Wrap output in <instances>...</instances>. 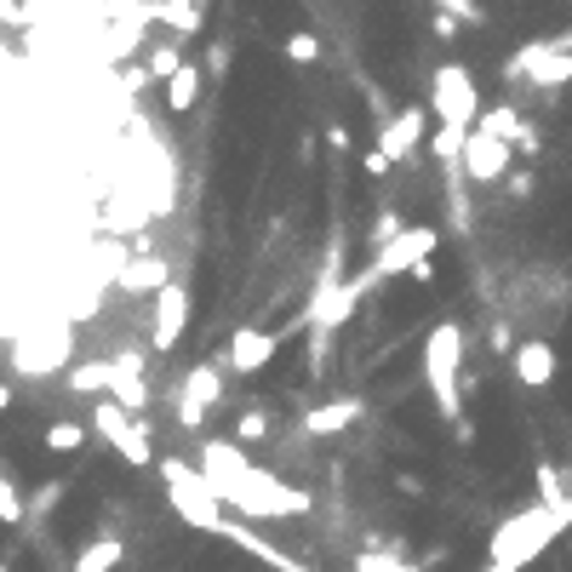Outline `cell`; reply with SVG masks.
<instances>
[{
	"label": "cell",
	"mask_w": 572,
	"mask_h": 572,
	"mask_svg": "<svg viewBox=\"0 0 572 572\" xmlns=\"http://www.w3.org/2000/svg\"><path fill=\"white\" fill-rule=\"evenodd\" d=\"M195 469H200V481L223 498V510L247 516V521H298V516L315 510V498L304 487L269 476L263 464H252L235 441H223V435H207V441H200Z\"/></svg>",
	"instance_id": "cell-1"
},
{
	"label": "cell",
	"mask_w": 572,
	"mask_h": 572,
	"mask_svg": "<svg viewBox=\"0 0 572 572\" xmlns=\"http://www.w3.org/2000/svg\"><path fill=\"white\" fill-rule=\"evenodd\" d=\"M424 384L435 395V413L458 418L464 413V326L458 321H435L424 339Z\"/></svg>",
	"instance_id": "cell-2"
},
{
	"label": "cell",
	"mask_w": 572,
	"mask_h": 572,
	"mask_svg": "<svg viewBox=\"0 0 572 572\" xmlns=\"http://www.w3.org/2000/svg\"><path fill=\"white\" fill-rule=\"evenodd\" d=\"M160 481H166V492H173V510H178L184 527H195V532H223V498L200 481L195 464L160 458Z\"/></svg>",
	"instance_id": "cell-3"
},
{
	"label": "cell",
	"mask_w": 572,
	"mask_h": 572,
	"mask_svg": "<svg viewBox=\"0 0 572 572\" xmlns=\"http://www.w3.org/2000/svg\"><path fill=\"white\" fill-rule=\"evenodd\" d=\"M75 326L70 321H23V339L12 344V366L23 378H46L58 366H70Z\"/></svg>",
	"instance_id": "cell-4"
},
{
	"label": "cell",
	"mask_w": 572,
	"mask_h": 572,
	"mask_svg": "<svg viewBox=\"0 0 572 572\" xmlns=\"http://www.w3.org/2000/svg\"><path fill=\"white\" fill-rule=\"evenodd\" d=\"M435 247H441V223H407V229L395 235V241H384V247H378V258H373V263H366L361 275H355V287L366 292L373 281L413 275L418 263H429V252H435Z\"/></svg>",
	"instance_id": "cell-5"
},
{
	"label": "cell",
	"mask_w": 572,
	"mask_h": 572,
	"mask_svg": "<svg viewBox=\"0 0 572 572\" xmlns=\"http://www.w3.org/2000/svg\"><path fill=\"white\" fill-rule=\"evenodd\" d=\"M429 110H435V126H476L481 121V92H476V75L464 63H441L429 81Z\"/></svg>",
	"instance_id": "cell-6"
},
{
	"label": "cell",
	"mask_w": 572,
	"mask_h": 572,
	"mask_svg": "<svg viewBox=\"0 0 572 572\" xmlns=\"http://www.w3.org/2000/svg\"><path fill=\"white\" fill-rule=\"evenodd\" d=\"M310 321H292L287 332H269V326H235L229 332V350H223V366L229 373H241V378H258V373H269L275 366V355H281V344L292 339V332H304Z\"/></svg>",
	"instance_id": "cell-7"
},
{
	"label": "cell",
	"mask_w": 572,
	"mask_h": 572,
	"mask_svg": "<svg viewBox=\"0 0 572 572\" xmlns=\"http://www.w3.org/2000/svg\"><path fill=\"white\" fill-rule=\"evenodd\" d=\"M92 429L104 435V441L115 447V458L121 464H132V469H144V464H155V447H149V424L144 418H132L126 407H115V401L104 395L92 407Z\"/></svg>",
	"instance_id": "cell-8"
},
{
	"label": "cell",
	"mask_w": 572,
	"mask_h": 572,
	"mask_svg": "<svg viewBox=\"0 0 572 572\" xmlns=\"http://www.w3.org/2000/svg\"><path fill=\"white\" fill-rule=\"evenodd\" d=\"M223 401V366L218 361H195L184 366V378H178V395H173V413L184 429H200L212 418V407Z\"/></svg>",
	"instance_id": "cell-9"
},
{
	"label": "cell",
	"mask_w": 572,
	"mask_h": 572,
	"mask_svg": "<svg viewBox=\"0 0 572 572\" xmlns=\"http://www.w3.org/2000/svg\"><path fill=\"white\" fill-rule=\"evenodd\" d=\"M503 75L510 81L527 75V86H538V92H561V86H572V52H561L555 41H527L503 63Z\"/></svg>",
	"instance_id": "cell-10"
},
{
	"label": "cell",
	"mask_w": 572,
	"mask_h": 572,
	"mask_svg": "<svg viewBox=\"0 0 572 572\" xmlns=\"http://www.w3.org/2000/svg\"><path fill=\"white\" fill-rule=\"evenodd\" d=\"M184 332H189V287L173 275V281L155 292V310H149V350L173 355V350L184 344Z\"/></svg>",
	"instance_id": "cell-11"
},
{
	"label": "cell",
	"mask_w": 572,
	"mask_h": 572,
	"mask_svg": "<svg viewBox=\"0 0 572 572\" xmlns=\"http://www.w3.org/2000/svg\"><path fill=\"white\" fill-rule=\"evenodd\" d=\"M510 155H516V149L503 144V138H492V132H481V126H469L458 173H464L469 184H503V178H510Z\"/></svg>",
	"instance_id": "cell-12"
},
{
	"label": "cell",
	"mask_w": 572,
	"mask_h": 572,
	"mask_svg": "<svg viewBox=\"0 0 572 572\" xmlns=\"http://www.w3.org/2000/svg\"><path fill=\"white\" fill-rule=\"evenodd\" d=\"M424 138H429V110H424V104H407L395 121L378 126V155H384L389 166H401L407 155L424 149Z\"/></svg>",
	"instance_id": "cell-13"
},
{
	"label": "cell",
	"mask_w": 572,
	"mask_h": 572,
	"mask_svg": "<svg viewBox=\"0 0 572 572\" xmlns=\"http://www.w3.org/2000/svg\"><path fill=\"white\" fill-rule=\"evenodd\" d=\"M510 366H516V384L521 389H550L555 384V350H550V339H521L516 355H510Z\"/></svg>",
	"instance_id": "cell-14"
},
{
	"label": "cell",
	"mask_w": 572,
	"mask_h": 572,
	"mask_svg": "<svg viewBox=\"0 0 572 572\" xmlns=\"http://www.w3.org/2000/svg\"><path fill=\"white\" fill-rule=\"evenodd\" d=\"M361 413H366V407H361L355 395H339V401H321V407H310L304 418H298V429L321 441V435H344V429H355Z\"/></svg>",
	"instance_id": "cell-15"
},
{
	"label": "cell",
	"mask_w": 572,
	"mask_h": 572,
	"mask_svg": "<svg viewBox=\"0 0 572 572\" xmlns=\"http://www.w3.org/2000/svg\"><path fill=\"white\" fill-rule=\"evenodd\" d=\"M166 281H173V269H166V258H126V269L115 275V287L121 292H160Z\"/></svg>",
	"instance_id": "cell-16"
},
{
	"label": "cell",
	"mask_w": 572,
	"mask_h": 572,
	"mask_svg": "<svg viewBox=\"0 0 572 572\" xmlns=\"http://www.w3.org/2000/svg\"><path fill=\"white\" fill-rule=\"evenodd\" d=\"M355 298H361V287H355V281H350V287H326V292H321V304L310 310V321H315V326H344V321L355 315Z\"/></svg>",
	"instance_id": "cell-17"
},
{
	"label": "cell",
	"mask_w": 572,
	"mask_h": 572,
	"mask_svg": "<svg viewBox=\"0 0 572 572\" xmlns=\"http://www.w3.org/2000/svg\"><path fill=\"white\" fill-rule=\"evenodd\" d=\"M126 561V544L121 538H92V544L75 550V572H115Z\"/></svg>",
	"instance_id": "cell-18"
},
{
	"label": "cell",
	"mask_w": 572,
	"mask_h": 572,
	"mask_svg": "<svg viewBox=\"0 0 572 572\" xmlns=\"http://www.w3.org/2000/svg\"><path fill=\"white\" fill-rule=\"evenodd\" d=\"M160 97H166V110H173V115H189L195 97H200V70H195V63H184V70L160 86Z\"/></svg>",
	"instance_id": "cell-19"
},
{
	"label": "cell",
	"mask_w": 572,
	"mask_h": 572,
	"mask_svg": "<svg viewBox=\"0 0 572 572\" xmlns=\"http://www.w3.org/2000/svg\"><path fill=\"white\" fill-rule=\"evenodd\" d=\"M155 23H166L173 35H195V29H200V7H195V0H155Z\"/></svg>",
	"instance_id": "cell-20"
},
{
	"label": "cell",
	"mask_w": 572,
	"mask_h": 572,
	"mask_svg": "<svg viewBox=\"0 0 572 572\" xmlns=\"http://www.w3.org/2000/svg\"><path fill=\"white\" fill-rule=\"evenodd\" d=\"M41 441H46V453H58V458H63V453H81V447H86V424H81V418H52Z\"/></svg>",
	"instance_id": "cell-21"
},
{
	"label": "cell",
	"mask_w": 572,
	"mask_h": 572,
	"mask_svg": "<svg viewBox=\"0 0 572 572\" xmlns=\"http://www.w3.org/2000/svg\"><path fill=\"white\" fill-rule=\"evenodd\" d=\"M464 138H469L464 126H435L424 144H429V155L441 160V166H458V160H464Z\"/></svg>",
	"instance_id": "cell-22"
},
{
	"label": "cell",
	"mask_w": 572,
	"mask_h": 572,
	"mask_svg": "<svg viewBox=\"0 0 572 572\" xmlns=\"http://www.w3.org/2000/svg\"><path fill=\"white\" fill-rule=\"evenodd\" d=\"M269 429H275V424H269V413H263V407H247L241 418H235V435H229V441L247 453L252 441H269Z\"/></svg>",
	"instance_id": "cell-23"
},
{
	"label": "cell",
	"mask_w": 572,
	"mask_h": 572,
	"mask_svg": "<svg viewBox=\"0 0 572 572\" xmlns=\"http://www.w3.org/2000/svg\"><path fill=\"white\" fill-rule=\"evenodd\" d=\"M178 70H184V52H178V41H155V46H149V81H160V86H166V81H173Z\"/></svg>",
	"instance_id": "cell-24"
},
{
	"label": "cell",
	"mask_w": 572,
	"mask_h": 572,
	"mask_svg": "<svg viewBox=\"0 0 572 572\" xmlns=\"http://www.w3.org/2000/svg\"><path fill=\"white\" fill-rule=\"evenodd\" d=\"M281 52H287L292 63H315V58H321V41L310 35V29H292V35L281 41Z\"/></svg>",
	"instance_id": "cell-25"
},
{
	"label": "cell",
	"mask_w": 572,
	"mask_h": 572,
	"mask_svg": "<svg viewBox=\"0 0 572 572\" xmlns=\"http://www.w3.org/2000/svg\"><path fill=\"white\" fill-rule=\"evenodd\" d=\"M435 12H447V18H464V23H481V0H435Z\"/></svg>",
	"instance_id": "cell-26"
},
{
	"label": "cell",
	"mask_w": 572,
	"mask_h": 572,
	"mask_svg": "<svg viewBox=\"0 0 572 572\" xmlns=\"http://www.w3.org/2000/svg\"><path fill=\"white\" fill-rule=\"evenodd\" d=\"M401 229H407V223H401V212H378V229H373V241L384 247V241H395Z\"/></svg>",
	"instance_id": "cell-27"
},
{
	"label": "cell",
	"mask_w": 572,
	"mask_h": 572,
	"mask_svg": "<svg viewBox=\"0 0 572 572\" xmlns=\"http://www.w3.org/2000/svg\"><path fill=\"white\" fill-rule=\"evenodd\" d=\"M532 184H538V178H532V173H516V166H510V178H503V189H510L516 200H527V195H532Z\"/></svg>",
	"instance_id": "cell-28"
},
{
	"label": "cell",
	"mask_w": 572,
	"mask_h": 572,
	"mask_svg": "<svg viewBox=\"0 0 572 572\" xmlns=\"http://www.w3.org/2000/svg\"><path fill=\"white\" fill-rule=\"evenodd\" d=\"M326 144H332V149H350L355 138H350V126H344V121H332V126H326Z\"/></svg>",
	"instance_id": "cell-29"
},
{
	"label": "cell",
	"mask_w": 572,
	"mask_h": 572,
	"mask_svg": "<svg viewBox=\"0 0 572 572\" xmlns=\"http://www.w3.org/2000/svg\"><path fill=\"white\" fill-rule=\"evenodd\" d=\"M361 166H366V178H389V160H384L378 149H366V160H361Z\"/></svg>",
	"instance_id": "cell-30"
},
{
	"label": "cell",
	"mask_w": 572,
	"mask_h": 572,
	"mask_svg": "<svg viewBox=\"0 0 572 572\" xmlns=\"http://www.w3.org/2000/svg\"><path fill=\"white\" fill-rule=\"evenodd\" d=\"M0 413H12V384H0Z\"/></svg>",
	"instance_id": "cell-31"
},
{
	"label": "cell",
	"mask_w": 572,
	"mask_h": 572,
	"mask_svg": "<svg viewBox=\"0 0 572 572\" xmlns=\"http://www.w3.org/2000/svg\"><path fill=\"white\" fill-rule=\"evenodd\" d=\"M0 572H12V566H7V561H0Z\"/></svg>",
	"instance_id": "cell-32"
},
{
	"label": "cell",
	"mask_w": 572,
	"mask_h": 572,
	"mask_svg": "<svg viewBox=\"0 0 572 572\" xmlns=\"http://www.w3.org/2000/svg\"><path fill=\"white\" fill-rule=\"evenodd\" d=\"M401 572H418V566H401Z\"/></svg>",
	"instance_id": "cell-33"
}]
</instances>
